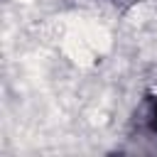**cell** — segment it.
<instances>
[{"label":"cell","instance_id":"1","mask_svg":"<svg viewBox=\"0 0 157 157\" xmlns=\"http://www.w3.org/2000/svg\"><path fill=\"white\" fill-rule=\"evenodd\" d=\"M137 130L157 140V98H147L137 113Z\"/></svg>","mask_w":157,"mask_h":157}]
</instances>
